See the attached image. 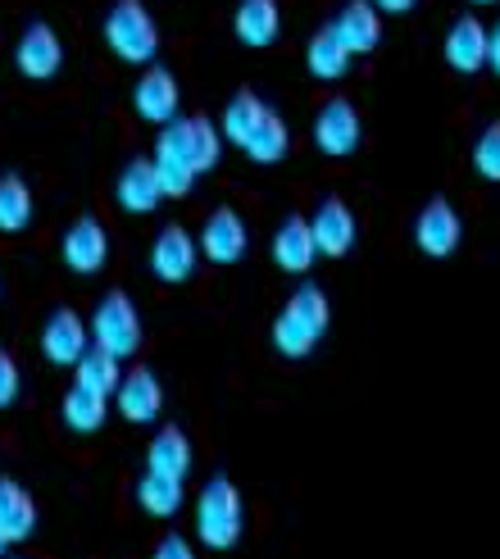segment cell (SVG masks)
<instances>
[{
    "label": "cell",
    "instance_id": "cell-1",
    "mask_svg": "<svg viewBox=\"0 0 500 559\" xmlns=\"http://www.w3.org/2000/svg\"><path fill=\"white\" fill-rule=\"evenodd\" d=\"M328 319H332L328 314V296L314 283H300L291 292V300H287V310L277 314V323H273V346L283 350L287 359H305L328 332Z\"/></svg>",
    "mask_w": 500,
    "mask_h": 559
},
{
    "label": "cell",
    "instance_id": "cell-2",
    "mask_svg": "<svg viewBox=\"0 0 500 559\" xmlns=\"http://www.w3.org/2000/svg\"><path fill=\"white\" fill-rule=\"evenodd\" d=\"M218 151H224V132H218L205 115H191V119L164 123L159 142H155V155H164V159H182L197 178L214 169V164H218Z\"/></svg>",
    "mask_w": 500,
    "mask_h": 559
},
{
    "label": "cell",
    "instance_id": "cell-3",
    "mask_svg": "<svg viewBox=\"0 0 500 559\" xmlns=\"http://www.w3.org/2000/svg\"><path fill=\"white\" fill-rule=\"evenodd\" d=\"M105 41L123 64H151L159 55V27L142 0H115L105 14Z\"/></svg>",
    "mask_w": 500,
    "mask_h": 559
},
{
    "label": "cell",
    "instance_id": "cell-4",
    "mask_svg": "<svg viewBox=\"0 0 500 559\" xmlns=\"http://www.w3.org/2000/svg\"><path fill=\"white\" fill-rule=\"evenodd\" d=\"M197 533L210 550H233L241 542V491L233 478H210L197 500Z\"/></svg>",
    "mask_w": 500,
    "mask_h": 559
},
{
    "label": "cell",
    "instance_id": "cell-5",
    "mask_svg": "<svg viewBox=\"0 0 500 559\" xmlns=\"http://www.w3.org/2000/svg\"><path fill=\"white\" fill-rule=\"evenodd\" d=\"M92 337L100 350H109L115 359H128L136 355V346H142V314H136V305L128 292H109L96 314H92Z\"/></svg>",
    "mask_w": 500,
    "mask_h": 559
},
{
    "label": "cell",
    "instance_id": "cell-6",
    "mask_svg": "<svg viewBox=\"0 0 500 559\" xmlns=\"http://www.w3.org/2000/svg\"><path fill=\"white\" fill-rule=\"evenodd\" d=\"M197 260H201V246L191 237L182 223H169V228H159L155 246H151V273L159 283H187L191 273H197Z\"/></svg>",
    "mask_w": 500,
    "mask_h": 559
},
{
    "label": "cell",
    "instance_id": "cell-7",
    "mask_svg": "<svg viewBox=\"0 0 500 559\" xmlns=\"http://www.w3.org/2000/svg\"><path fill=\"white\" fill-rule=\"evenodd\" d=\"M14 64H19L23 78H33V82H46V78L60 73L64 46H60V37H55L50 23L37 19V23L23 27V37H19V46H14Z\"/></svg>",
    "mask_w": 500,
    "mask_h": 559
},
{
    "label": "cell",
    "instance_id": "cell-8",
    "mask_svg": "<svg viewBox=\"0 0 500 559\" xmlns=\"http://www.w3.org/2000/svg\"><path fill=\"white\" fill-rule=\"evenodd\" d=\"M310 233H314L319 255L337 260V255H350L359 223H355V214H350V205L342 201V195H328V201H319V210L310 214Z\"/></svg>",
    "mask_w": 500,
    "mask_h": 559
},
{
    "label": "cell",
    "instance_id": "cell-9",
    "mask_svg": "<svg viewBox=\"0 0 500 559\" xmlns=\"http://www.w3.org/2000/svg\"><path fill=\"white\" fill-rule=\"evenodd\" d=\"M328 33L337 37L350 55H369L382 41V10L373 0H346L342 14L328 23Z\"/></svg>",
    "mask_w": 500,
    "mask_h": 559
},
{
    "label": "cell",
    "instance_id": "cell-10",
    "mask_svg": "<svg viewBox=\"0 0 500 559\" xmlns=\"http://www.w3.org/2000/svg\"><path fill=\"white\" fill-rule=\"evenodd\" d=\"M246 241H250V237H246V223H241V214L228 210V205H218V210L205 218L201 237H197L201 255L214 260V264H237V260L246 255Z\"/></svg>",
    "mask_w": 500,
    "mask_h": 559
},
{
    "label": "cell",
    "instance_id": "cell-11",
    "mask_svg": "<svg viewBox=\"0 0 500 559\" xmlns=\"http://www.w3.org/2000/svg\"><path fill=\"white\" fill-rule=\"evenodd\" d=\"M460 214H455V205L451 201H428L424 205V214H419V223H414V241H419V250L424 255H432V260H447V255H455V246H460Z\"/></svg>",
    "mask_w": 500,
    "mask_h": 559
},
{
    "label": "cell",
    "instance_id": "cell-12",
    "mask_svg": "<svg viewBox=\"0 0 500 559\" xmlns=\"http://www.w3.org/2000/svg\"><path fill=\"white\" fill-rule=\"evenodd\" d=\"M314 146L332 159H342L359 146V115H355V105L350 100H328L319 115H314Z\"/></svg>",
    "mask_w": 500,
    "mask_h": 559
},
{
    "label": "cell",
    "instance_id": "cell-13",
    "mask_svg": "<svg viewBox=\"0 0 500 559\" xmlns=\"http://www.w3.org/2000/svg\"><path fill=\"white\" fill-rule=\"evenodd\" d=\"M105 260H109V237L100 228V218L82 214L73 228L64 233V264L73 273H82V277H92V273L105 269Z\"/></svg>",
    "mask_w": 500,
    "mask_h": 559
},
{
    "label": "cell",
    "instance_id": "cell-14",
    "mask_svg": "<svg viewBox=\"0 0 500 559\" xmlns=\"http://www.w3.org/2000/svg\"><path fill=\"white\" fill-rule=\"evenodd\" d=\"M178 82L169 69H159V64H146L142 82H136V92H132V105H136V115H142L146 123H174L178 119Z\"/></svg>",
    "mask_w": 500,
    "mask_h": 559
},
{
    "label": "cell",
    "instance_id": "cell-15",
    "mask_svg": "<svg viewBox=\"0 0 500 559\" xmlns=\"http://www.w3.org/2000/svg\"><path fill=\"white\" fill-rule=\"evenodd\" d=\"M87 337H92V328L73 310H55L41 328V355L50 365H78V359L87 355Z\"/></svg>",
    "mask_w": 500,
    "mask_h": 559
},
{
    "label": "cell",
    "instance_id": "cell-16",
    "mask_svg": "<svg viewBox=\"0 0 500 559\" xmlns=\"http://www.w3.org/2000/svg\"><path fill=\"white\" fill-rule=\"evenodd\" d=\"M115 401H119V414L128 424H155L159 409H164V386L151 369H132V373H123Z\"/></svg>",
    "mask_w": 500,
    "mask_h": 559
},
{
    "label": "cell",
    "instance_id": "cell-17",
    "mask_svg": "<svg viewBox=\"0 0 500 559\" xmlns=\"http://www.w3.org/2000/svg\"><path fill=\"white\" fill-rule=\"evenodd\" d=\"M273 260H277V269H283V273H310V264L319 260V246H314L310 218H305V214L283 218V228L273 233Z\"/></svg>",
    "mask_w": 500,
    "mask_h": 559
},
{
    "label": "cell",
    "instance_id": "cell-18",
    "mask_svg": "<svg viewBox=\"0 0 500 559\" xmlns=\"http://www.w3.org/2000/svg\"><path fill=\"white\" fill-rule=\"evenodd\" d=\"M115 195H119V205H123L128 214H151V210H159L164 191H159V178H155V159H146V155L128 159V169L119 174Z\"/></svg>",
    "mask_w": 500,
    "mask_h": 559
},
{
    "label": "cell",
    "instance_id": "cell-19",
    "mask_svg": "<svg viewBox=\"0 0 500 559\" xmlns=\"http://www.w3.org/2000/svg\"><path fill=\"white\" fill-rule=\"evenodd\" d=\"M447 60H451L455 73L487 69V27L474 14H464V19L451 23V33H447Z\"/></svg>",
    "mask_w": 500,
    "mask_h": 559
},
{
    "label": "cell",
    "instance_id": "cell-20",
    "mask_svg": "<svg viewBox=\"0 0 500 559\" xmlns=\"http://www.w3.org/2000/svg\"><path fill=\"white\" fill-rule=\"evenodd\" d=\"M33 527H37V500L14 478H0V537L14 546V542L33 537Z\"/></svg>",
    "mask_w": 500,
    "mask_h": 559
},
{
    "label": "cell",
    "instance_id": "cell-21",
    "mask_svg": "<svg viewBox=\"0 0 500 559\" xmlns=\"http://www.w3.org/2000/svg\"><path fill=\"white\" fill-rule=\"evenodd\" d=\"M233 27L246 46H273L277 33H283V14H277V0H241L237 14H233Z\"/></svg>",
    "mask_w": 500,
    "mask_h": 559
},
{
    "label": "cell",
    "instance_id": "cell-22",
    "mask_svg": "<svg viewBox=\"0 0 500 559\" xmlns=\"http://www.w3.org/2000/svg\"><path fill=\"white\" fill-rule=\"evenodd\" d=\"M146 473H164V478H187L191 473V441L182 428H159L151 437V451H146Z\"/></svg>",
    "mask_w": 500,
    "mask_h": 559
},
{
    "label": "cell",
    "instance_id": "cell-23",
    "mask_svg": "<svg viewBox=\"0 0 500 559\" xmlns=\"http://www.w3.org/2000/svg\"><path fill=\"white\" fill-rule=\"evenodd\" d=\"M78 386H87V391H96V396H115L119 391V382H123V373H119V359L109 355V350H100V346H87V355L78 359Z\"/></svg>",
    "mask_w": 500,
    "mask_h": 559
},
{
    "label": "cell",
    "instance_id": "cell-24",
    "mask_svg": "<svg viewBox=\"0 0 500 559\" xmlns=\"http://www.w3.org/2000/svg\"><path fill=\"white\" fill-rule=\"evenodd\" d=\"M136 506L155 519H174L182 510V483L164 478V473H146V478L136 483Z\"/></svg>",
    "mask_w": 500,
    "mask_h": 559
},
{
    "label": "cell",
    "instance_id": "cell-25",
    "mask_svg": "<svg viewBox=\"0 0 500 559\" xmlns=\"http://www.w3.org/2000/svg\"><path fill=\"white\" fill-rule=\"evenodd\" d=\"M287 146H291V132H287V123H283V119H277L273 109H269V115L260 119V128L246 136V146H241V151H246L250 159H255V164H277V159L287 155Z\"/></svg>",
    "mask_w": 500,
    "mask_h": 559
},
{
    "label": "cell",
    "instance_id": "cell-26",
    "mask_svg": "<svg viewBox=\"0 0 500 559\" xmlns=\"http://www.w3.org/2000/svg\"><path fill=\"white\" fill-rule=\"evenodd\" d=\"M305 60H310V73L314 78H323V82H337V78H346V69H350V60L355 55L328 33H314V41H310V50H305Z\"/></svg>",
    "mask_w": 500,
    "mask_h": 559
},
{
    "label": "cell",
    "instance_id": "cell-27",
    "mask_svg": "<svg viewBox=\"0 0 500 559\" xmlns=\"http://www.w3.org/2000/svg\"><path fill=\"white\" fill-rule=\"evenodd\" d=\"M269 115V105L255 96V92H241V96H233V105L224 109V142H233V146H246V136L260 128V119Z\"/></svg>",
    "mask_w": 500,
    "mask_h": 559
},
{
    "label": "cell",
    "instance_id": "cell-28",
    "mask_svg": "<svg viewBox=\"0 0 500 559\" xmlns=\"http://www.w3.org/2000/svg\"><path fill=\"white\" fill-rule=\"evenodd\" d=\"M33 223V191L23 178H0V233H23Z\"/></svg>",
    "mask_w": 500,
    "mask_h": 559
},
{
    "label": "cell",
    "instance_id": "cell-29",
    "mask_svg": "<svg viewBox=\"0 0 500 559\" xmlns=\"http://www.w3.org/2000/svg\"><path fill=\"white\" fill-rule=\"evenodd\" d=\"M60 409H64V424L73 432H96L105 424V414H109V401L96 396V391H87V386H73Z\"/></svg>",
    "mask_w": 500,
    "mask_h": 559
},
{
    "label": "cell",
    "instance_id": "cell-30",
    "mask_svg": "<svg viewBox=\"0 0 500 559\" xmlns=\"http://www.w3.org/2000/svg\"><path fill=\"white\" fill-rule=\"evenodd\" d=\"M474 169L487 178V182H500V123H487L478 146H474Z\"/></svg>",
    "mask_w": 500,
    "mask_h": 559
},
{
    "label": "cell",
    "instance_id": "cell-31",
    "mask_svg": "<svg viewBox=\"0 0 500 559\" xmlns=\"http://www.w3.org/2000/svg\"><path fill=\"white\" fill-rule=\"evenodd\" d=\"M155 178H159L164 195H187L191 187H197V174H191L182 159H164V155H155Z\"/></svg>",
    "mask_w": 500,
    "mask_h": 559
},
{
    "label": "cell",
    "instance_id": "cell-32",
    "mask_svg": "<svg viewBox=\"0 0 500 559\" xmlns=\"http://www.w3.org/2000/svg\"><path fill=\"white\" fill-rule=\"evenodd\" d=\"M19 401V365L10 350H0V409Z\"/></svg>",
    "mask_w": 500,
    "mask_h": 559
},
{
    "label": "cell",
    "instance_id": "cell-33",
    "mask_svg": "<svg viewBox=\"0 0 500 559\" xmlns=\"http://www.w3.org/2000/svg\"><path fill=\"white\" fill-rule=\"evenodd\" d=\"M151 559H197V550H191V542L187 537H178V533H169L159 546H155V555Z\"/></svg>",
    "mask_w": 500,
    "mask_h": 559
},
{
    "label": "cell",
    "instance_id": "cell-34",
    "mask_svg": "<svg viewBox=\"0 0 500 559\" xmlns=\"http://www.w3.org/2000/svg\"><path fill=\"white\" fill-rule=\"evenodd\" d=\"M487 64L500 73V23H496L491 33H487Z\"/></svg>",
    "mask_w": 500,
    "mask_h": 559
},
{
    "label": "cell",
    "instance_id": "cell-35",
    "mask_svg": "<svg viewBox=\"0 0 500 559\" xmlns=\"http://www.w3.org/2000/svg\"><path fill=\"white\" fill-rule=\"evenodd\" d=\"M373 5L386 14H405V10H414V0H373Z\"/></svg>",
    "mask_w": 500,
    "mask_h": 559
},
{
    "label": "cell",
    "instance_id": "cell-36",
    "mask_svg": "<svg viewBox=\"0 0 500 559\" xmlns=\"http://www.w3.org/2000/svg\"><path fill=\"white\" fill-rule=\"evenodd\" d=\"M5 546H10V542H5V537H0V555H5Z\"/></svg>",
    "mask_w": 500,
    "mask_h": 559
},
{
    "label": "cell",
    "instance_id": "cell-37",
    "mask_svg": "<svg viewBox=\"0 0 500 559\" xmlns=\"http://www.w3.org/2000/svg\"><path fill=\"white\" fill-rule=\"evenodd\" d=\"M474 5H491V0H474Z\"/></svg>",
    "mask_w": 500,
    "mask_h": 559
}]
</instances>
